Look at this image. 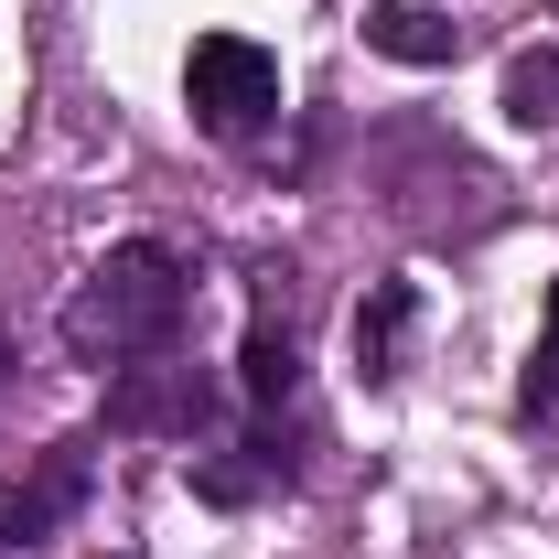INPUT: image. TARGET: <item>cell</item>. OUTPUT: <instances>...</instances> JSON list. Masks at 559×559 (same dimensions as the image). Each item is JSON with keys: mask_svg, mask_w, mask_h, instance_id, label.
<instances>
[{"mask_svg": "<svg viewBox=\"0 0 559 559\" xmlns=\"http://www.w3.org/2000/svg\"><path fill=\"white\" fill-rule=\"evenodd\" d=\"M516 409H527V419H559V280H549V334H538L527 377H516Z\"/></svg>", "mask_w": 559, "mask_h": 559, "instance_id": "obj_9", "label": "cell"}, {"mask_svg": "<svg viewBox=\"0 0 559 559\" xmlns=\"http://www.w3.org/2000/svg\"><path fill=\"white\" fill-rule=\"evenodd\" d=\"M0 377H11V334H0Z\"/></svg>", "mask_w": 559, "mask_h": 559, "instance_id": "obj_11", "label": "cell"}, {"mask_svg": "<svg viewBox=\"0 0 559 559\" xmlns=\"http://www.w3.org/2000/svg\"><path fill=\"white\" fill-rule=\"evenodd\" d=\"M409 323H419V280H377V290L355 301V377H366V388H399Z\"/></svg>", "mask_w": 559, "mask_h": 559, "instance_id": "obj_5", "label": "cell"}, {"mask_svg": "<svg viewBox=\"0 0 559 559\" xmlns=\"http://www.w3.org/2000/svg\"><path fill=\"white\" fill-rule=\"evenodd\" d=\"M183 108H194L215 140L270 130V108H280V55H270V44H248V33H194V55H183Z\"/></svg>", "mask_w": 559, "mask_h": 559, "instance_id": "obj_2", "label": "cell"}, {"mask_svg": "<svg viewBox=\"0 0 559 559\" xmlns=\"http://www.w3.org/2000/svg\"><path fill=\"white\" fill-rule=\"evenodd\" d=\"M366 55H388V66H452L463 55V22L430 11V0H377L366 11Z\"/></svg>", "mask_w": 559, "mask_h": 559, "instance_id": "obj_6", "label": "cell"}, {"mask_svg": "<svg viewBox=\"0 0 559 559\" xmlns=\"http://www.w3.org/2000/svg\"><path fill=\"white\" fill-rule=\"evenodd\" d=\"M194 485H205V506H248V495H259V474H237V463H205Z\"/></svg>", "mask_w": 559, "mask_h": 559, "instance_id": "obj_10", "label": "cell"}, {"mask_svg": "<svg viewBox=\"0 0 559 559\" xmlns=\"http://www.w3.org/2000/svg\"><path fill=\"white\" fill-rule=\"evenodd\" d=\"M237 388H248L259 409H280V399L301 388V345H290V323H270V312L248 323V345H237Z\"/></svg>", "mask_w": 559, "mask_h": 559, "instance_id": "obj_8", "label": "cell"}, {"mask_svg": "<svg viewBox=\"0 0 559 559\" xmlns=\"http://www.w3.org/2000/svg\"><path fill=\"white\" fill-rule=\"evenodd\" d=\"M75 506H86V441H55V452L22 474V485L0 495V559H22V549H44V538H66Z\"/></svg>", "mask_w": 559, "mask_h": 559, "instance_id": "obj_4", "label": "cell"}, {"mask_svg": "<svg viewBox=\"0 0 559 559\" xmlns=\"http://www.w3.org/2000/svg\"><path fill=\"white\" fill-rule=\"evenodd\" d=\"M506 130H559V44H516L506 55Z\"/></svg>", "mask_w": 559, "mask_h": 559, "instance_id": "obj_7", "label": "cell"}, {"mask_svg": "<svg viewBox=\"0 0 559 559\" xmlns=\"http://www.w3.org/2000/svg\"><path fill=\"white\" fill-rule=\"evenodd\" d=\"M183 312H194V270H183L162 237H130V248H108L97 270L75 280L66 345L86 355V366H140V355H173Z\"/></svg>", "mask_w": 559, "mask_h": 559, "instance_id": "obj_1", "label": "cell"}, {"mask_svg": "<svg viewBox=\"0 0 559 559\" xmlns=\"http://www.w3.org/2000/svg\"><path fill=\"white\" fill-rule=\"evenodd\" d=\"M215 419V377L205 366H183V355H140L119 366V388H108V430H205Z\"/></svg>", "mask_w": 559, "mask_h": 559, "instance_id": "obj_3", "label": "cell"}]
</instances>
